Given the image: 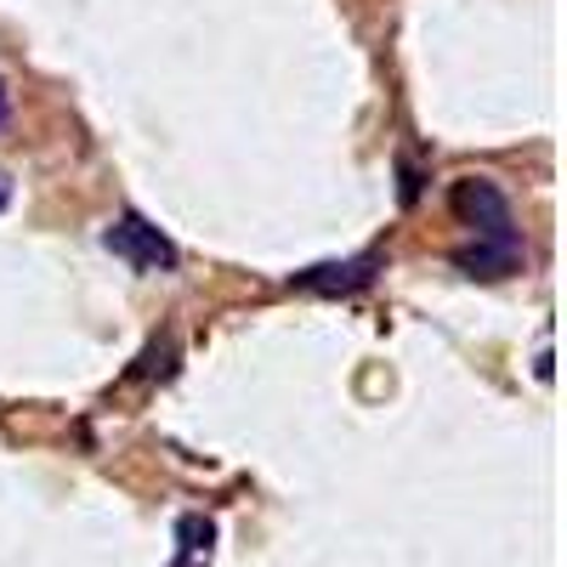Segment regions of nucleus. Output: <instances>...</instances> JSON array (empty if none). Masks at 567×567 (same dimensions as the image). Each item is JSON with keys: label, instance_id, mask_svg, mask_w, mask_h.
<instances>
[{"label": "nucleus", "instance_id": "1", "mask_svg": "<svg viewBox=\"0 0 567 567\" xmlns=\"http://www.w3.org/2000/svg\"><path fill=\"white\" fill-rule=\"evenodd\" d=\"M460 227L477 233V245H523L516 239V216H511V199L499 194V182L488 176H460L454 194H449Z\"/></svg>", "mask_w": 567, "mask_h": 567}, {"label": "nucleus", "instance_id": "2", "mask_svg": "<svg viewBox=\"0 0 567 567\" xmlns=\"http://www.w3.org/2000/svg\"><path fill=\"white\" fill-rule=\"evenodd\" d=\"M103 245H109L114 256H125L131 267H142V272H171V267H176V245L165 239L154 221H142L136 210H125L120 221H109Z\"/></svg>", "mask_w": 567, "mask_h": 567}, {"label": "nucleus", "instance_id": "3", "mask_svg": "<svg viewBox=\"0 0 567 567\" xmlns=\"http://www.w3.org/2000/svg\"><path fill=\"white\" fill-rule=\"evenodd\" d=\"M374 272H381V256H352V261H323V267H307L296 272L290 284L307 296H358L374 284Z\"/></svg>", "mask_w": 567, "mask_h": 567}, {"label": "nucleus", "instance_id": "4", "mask_svg": "<svg viewBox=\"0 0 567 567\" xmlns=\"http://www.w3.org/2000/svg\"><path fill=\"white\" fill-rule=\"evenodd\" d=\"M471 278H505L516 261H523V245H471V250H460L454 256Z\"/></svg>", "mask_w": 567, "mask_h": 567}, {"label": "nucleus", "instance_id": "5", "mask_svg": "<svg viewBox=\"0 0 567 567\" xmlns=\"http://www.w3.org/2000/svg\"><path fill=\"white\" fill-rule=\"evenodd\" d=\"M176 539H182V556H194V550H210L216 528L205 523V516H182V528H176Z\"/></svg>", "mask_w": 567, "mask_h": 567}, {"label": "nucleus", "instance_id": "6", "mask_svg": "<svg viewBox=\"0 0 567 567\" xmlns=\"http://www.w3.org/2000/svg\"><path fill=\"white\" fill-rule=\"evenodd\" d=\"M12 199V176H0V205H7Z\"/></svg>", "mask_w": 567, "mask_h": 567}, {"label": "nucleus", "instance_id": "7", "mask_svg": "<svg viewBox=\"0 0 567 567\" xmlns=\"http://www.w3.org/2000/svg\"><path fill=\"white\" fill-rule=\"evenodd\" d=\"M0 114H7V85H0Z\"/></svg>", "mask_w": 567, "mask_h": 567}, {"label": "nucleus", "instance_id": "8", "mask_svg": "<svg viewBox=\"0 0 567 567\" xmlns=\"http://www.w3.org/2000/svg\"><path fill=\"white\" fill-rule=\"evenodd\" d=\"M176 567H194V561H187V556H182V561H176Z\"/></svg>", "mask_w": 567, "mask_h": 567}]
</instances>
